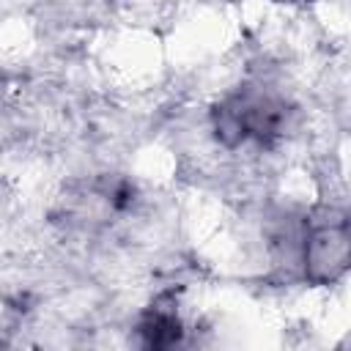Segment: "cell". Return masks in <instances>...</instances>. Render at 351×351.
I'll use <instances>...</instances> for the list:
<instances>
[{"mask_svg":"<svg viewBox=\"0 0 351 351\" xmlns=\"http://www.w3.org/2000/svg\"><path fill=\"white\" fill-rule=\"evenodd\" d=\"M348 266V225L329 219L304 239V269L315 282H335Z\"/></svg>","mask_w":351,"mask_h":351,"instance_id":"1","label":"cell"}]
</instances>
